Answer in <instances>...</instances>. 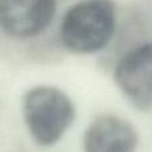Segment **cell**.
I'll return each instance as SVG.
<instances>
[{"instance_id": "6da1fadb", "label": "cell", "mask_w": 152, "mask_h": 152, "mask_svg": "<svg viewBox=\"0 0 152 152\" xmlns=\"http://www.w3.org/2000/svg\"><path fill=\"white\" fill-rule=\"evenodd\" d=\"M116 29L112 0H81L66 12L60 24V40L74 53H95L111 42Z\"/></svg>"}, {"instance_id": "7a4b0ae2", "label": "cell", "mask_w": 152, "mask_h": 152, "mask_svg": "<svg viewBox=\"0 0 152 152\" xmlns=\"http://www.w3.org/2000/svg\"><path fill=\"white\" fill-rule=\"evenodd\" d=\"M23 115L32 139L42 147H51L74 123L75 105L58 87L36 86L24 94Z\"/></svg>"}, {"instance_id": "3957f363", "label": "cell", "mask_w": 152, "mask_h": 152, "mask_svg": "<svg viewBox=\"0 0 152 152\" xmlns=\"http://www.w3.org/2000/svg\"><path fill=\"white\" fill-rule=\"evenodd\" d=\"M113 79L123 95L139 110L152 107V40L132 48L116 64Z\"/></svg>"}, {"instance_id": "277c9868", "label": "cell", "mask_w": 152, "mask_h": 152, "mask_svg": "<svg viewBox=\"0 0 152 152\" xmlns=\"http://www.w3.org/2000/svg\"><path fill=\"white\" fill-rule=\"evenodd\" d=\"M56 0H0V29L15 39H29L48 28Z\"/></svg>"}, {"instance_id": "5b68a950", "label": "cell", "mask_w": 152, "mask_h": 152, "mask_svg": "<svg viewBox=\"0 0 152 152\" xmlns=\"http://www.w3.org/2000/svg\"><path fill=\"white\" fill-rule=\"evenodd\" d=\"M137 132L128 120L105 113L96 118L86 129L84 152H135Z\"/></svg>"}]
</instances>
